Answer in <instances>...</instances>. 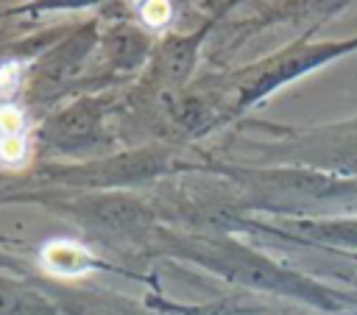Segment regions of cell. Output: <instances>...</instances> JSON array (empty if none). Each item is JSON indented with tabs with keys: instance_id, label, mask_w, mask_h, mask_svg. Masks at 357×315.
<instances>
[{
	"instance_id": "obj_1",
	"label": "cell",
	"mask_w": 357,
	"mask_h": 315,
	"mask_svg": "<svg viewBox=\"0 0 357 315\" xmlns=\"http://www.w3.org/2000/svg\"><path fill=\"white\" fill-rule=\"evenodd\" d=\"M0 315H56V312L33 293L0 284Z\"/></svg>"
},
{
	"instance_id": "obj_2",
	"label": "cell",
	"mask_w": 357,
	"mask_h": 315,
	"mask_svg": "<svg viewBox=\"0 0 357 315\" xmlns=\"http://www.w3.org/2000/svg\"><path fill=\"white\" fill-rule=\"evenodd\" d=\"M95 123H98V117L89 106H75L67 114L56 117L53 131H56V139H78V137H86L95 128Z\"/></svg>"
},
{
	"instance_id": "obj_3",
	"label": "cell",
	"mask_w": 357,
	"mask_h": 315,
	"mask_svg": "<svg viewBox=\"0 0 357 315\" xmlns=\"http://www.w3.org/2000/svg\"><path fill=\"white\" fill-rule=\"evenodd\" d=\"M139 215V203L131 201H120V198H106L95 206V217L100 220V226H123V223H137Z\"/></svg>"
},
{
	"instance_id": "obj_4",
	"label": "cell",
	"mask_w": 357,
	"mask_h": 315,
	"mask_svg": "<svg viewBox=\"0 0 357 315\" xmlns=\"http://www.w3.org/2000/svg\"><path fill=\"white\" fill-rule=\"evenodd\" d=\"M67 315H131L114 301H98V298H70L64 301Z\"/></svg>"
},
{
	"instance_id": "obj_5",
	"label": "cell",
	"mask_w": 357,
	"mask_h": 315,
	"mask_svg": "<svg viewBox=\"0 0 357 315\" xmlns=\"http://www.w3.org/2000/svg\"><path fill=\"white\" fill-rule=\"evenodd\" d=\"M142 14H145V20H148L151 25H156V22H162V20L170 14V8H167L165 0H148L145 8H142Z\"/></svg>"
},
{
	"instance_id": "obj_6",
	"label": "cell",
	"mask_w": 357,
	"mask_h": 315,
	"mask_svg": "<svg viewBox=\"0 0 357 315\" xmlns=\"http://www.w3.org/2000/svg\"><path fill=\"white\" fill-rule=\"evenodd\" d=\"M340 6H343V0H307L310 11H335Z\"/></svg>"
}]
</instances>
